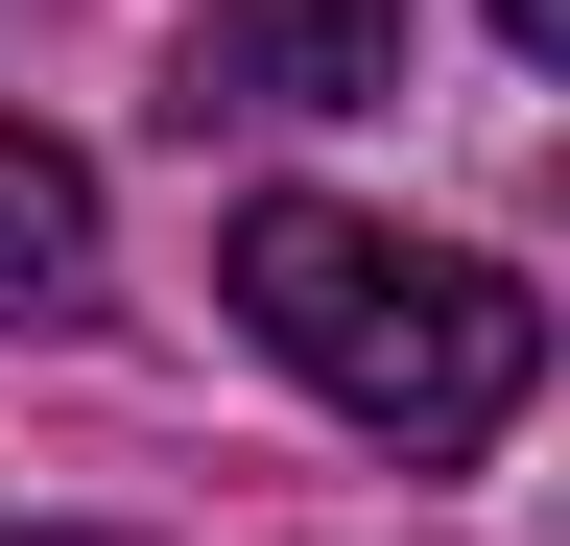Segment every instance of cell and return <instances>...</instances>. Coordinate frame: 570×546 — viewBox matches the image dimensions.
I'll use <instances>...</instances> for the list:
<instances>
[{"label":"cell","mask_w":570,"mask_h":546,"mask_svg":"<svg viewBox=\"0 0 570 546\" xmlns=\"http://www.w3.org/2000/svg\"><path fill=\"white\" fill-rule=\"evenodd\" d=\"M214 286H238V332H262L285 380H333L404 475L499 451V428H523V380H547V309L499 286V261L381 238V215H333V190H262V215L214 238Z\"/></svg>","instance_id":"1"},{"label":"cell","mask_w":570,"mask_h":546,"mask_svg":"<svg viewBox=\"0 0 570 546\" xmlns=\"http://www.w3.org/2000/svg\"><path fill=\"white\" fill-rule=\"evenodd\" d=\"M404 96V0H214L190 24V119H356Z\"/></svg>","instance_id":"2"},{"label":"cell","mask_w":570,"mask_h":546,"mask_svg":"<svg viewBox=\"0 0 570 546\" xmlns=\"http://www.w3.org/2000/svg\"><path fill=\"white\" fill-rule=\"evenodd\" d=\"M71 286H96V167L0 143V309H71Z\"/></svg>","instance_id":"3"},{"label":"cell","mask_w":570,"mask_h":546,"mask_svg":"<svg viewBox=\"0 0 570 546\" xmlns=\"http://www.w3.org/2000/svg\"><path fill=\"white\" fill-rule=\"evenodd\" d=\"M499 48H523V72H570V0H499Z\"/></svg>","instance_id":"4"},{"label":"cell","mask_w":570,"mask_h":546,"mask_svg":"<svg viewBox=\"0 0 570 546\" xmlns=\"http://www.w3.org/2000/svg\"><path fill=\"white\" fill-rule=\"evenodd\" d=\"M0 546H119V523H0Z\"/></svg>","instance_id":"5"}]
</instances>
